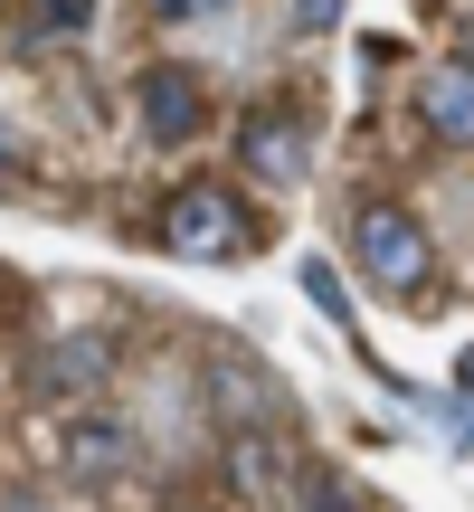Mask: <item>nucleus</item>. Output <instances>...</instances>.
Wrapping results in <instances>:
<instances>
[{"instance_id": "obj_1", "label": "nucleus", "mask_w": 474, "mask_h": 512, "mask_svg": "<svg viewBox=\"0 0 474 512\" xmlns=\"http://www.w3.org/2000/svg\"><path fill=\"white\" fill-rule=\"evenodd\" d=\"M162 247L171 256H200V266H228V256L256 247V219L228 181H181L162 200Z\"/></svg>"}, {"instance_id": "obj_2", "label": "nucleus", "mask_w": 474, "mask_h": 512, "mask_svg": "<svg viewBox=\"0 0 474 512\" xmlns=\"http://www.w3.org/2000/svg\"><path fill=\"white\" fill-rule=\"evenodd\" d=\"M351 247H361V275L380 294H399V304H418L427 275H437V247H427V228L408 219L399 200H361L351 209Z\"/></svg>"}, {"instance_id": "obj_12", "label": "nucleus", "mask_w": 474, "mask_h": 512, "mask_svg": "<svg viewBox=\"0 0 474 512\" xmlns=\"http://www.w3.org/2000/svg\"><path fill=\"white\" fill-rule=\"evenodd\" d=\"M152 19H171V29H181V19H209V10H228V0H143Z\"/></svg>"}, {"instance_id": "obj_5", "label": "nucleus", "mask_w": 474, "mask_h": 512, "mask_svg": "<svg viewBox=\"0 0 474 512\" xmlns=\"http://www.w3.org/2000/svg\"><path fill=\"white\" fill-rule=\"evenodd\" d=\"M133 114H143L152 143H190V133L209 124V86L190 67H143V86H133Z\"/></svg>"}, {"instance_id": "obj_9", "label": "nucleus", "mask_w": 474, "mask_h": 512, "mask_svg": "<svg viewBox=\"0 0 474 512\" xmlns=\"http://www.w3.org/2000/svg\"><path fill=\"white\" fill-rule=\"evenodd\" d=\"M304 294H313V304L332 313V323H351V294H342V275H332L323 256H313V266H304Z\"/></svg>"}, {"instance_id": "obj_11", "label": "nucleus", "mask_w": 474, "mask_h": 512, "mask_svg": "<svg viewBox=\"0 0 474 512\" xmlns=\"http://www.w3.org/2000/svg\"><path fill=\"white\" fill-rule=\"evenodd\" d=\"M342 10H351V0H294V29L323 38V29H342Z\"/></svg>"}, {"instance_id": "obj_7", "label": "nucleus", "mask_w": 474, "mask_h": 512, "mask_svg": "<svg viewBox=\"0 0 474 512\" xmlns=\"http://www.w3.org/2000/svg\"><path fill=\"white\" fill-rule=\"evenodd\" d=\"M418 124H427V143H446V152L474 143V67L465 57H446V67L418 76Z\"/></svg>"}, {"instance_id": "obj_8", "label": "nucleus", "mask_w": 474, "mask_h": 512, "mask_svg": "<svg viewBox=\"0 0 474 512\" xmlns=\"http://www.w3.org/2000/svg\"><path fill=\"white\" fill-rule=\"evenodd\" d=\"M105 370H114V342H57L48 361L29 370V389L38 399H76V389H95Z\"/></svg>"}, {"instance_id": "obj_10", "label": "nucleus", "mask_w": 474, "mask_h": 512, "mask_svg": "<svg viewBox=\"0 0 474 512\" xmlns=\"http://www.w3.org/2000/svg\"><path fill=\"white\" fill-rule=\"evenodd\" d=\"M86 19H95V0H38V38H76V29H86Z\"/></svg>"}, {"instance_id": "obj_6", "label": "nucleus", "mask_w": 474, "mask_h": 512, "mask_svg": "<svg viewBox=\"0 0 474 512\" xmlns=\"http://www.w3.org/2000/svg\"><path fill=\"white\" fill-rule=\"evenodd\" d=\"M133 456H143V437H133L124 418H76L67 437H57V465H67V484H124Z\"/></svg>"}, {"instance_id": "obj_13", "label": "nucleus", "mask_w": 474, "mask_h": 512, "mask_svg": "<svg viewBox=\"0 0 474 512\" xmlns=\"http://www.w3.org/2000/svg\"><path fill=\"white\" fill-rule=\"evenodd\" d=\"M465 408H474V361H465Z\"/></svg>"}, {"instance_id": "obj_4", "label": "nucleus", "mask_w": 474, "mask_h": 512, "mask_svg": "<svg viewBox=\"0 0 474 512\" xmlns=\"http://www.w3.org/2000/svg\"><path fill=\"white\" fill-rule=\"evenodd\" d=\"M237 171L266 190H294L304 181V124H294L285 105H256L247 124H237Z\"/></svg>"}, {"instance_id": "obj_3", "label": "nucleus", "mask_w": 474, "mask_h": 512, "mask_svg": "<svg viewBox=\"0 0 474 512\" xmlns=\"http://www.w3.org/2000/svg\"><path fill=\"white\" fill-rule=\"evenodd\" d=\"M228 484H237V503H294L304 465H294V446L275 437V418H247L228 437Z\"/></svg>"}]
</instances>
